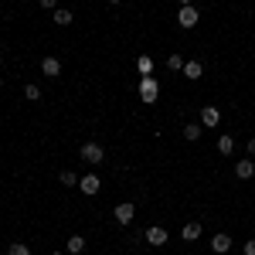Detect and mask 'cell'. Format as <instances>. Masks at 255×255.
Returning <instances> with one entry per match:
<instances>
[{
    "mask_svg": "<svg viewBox=\"0 0 255 255\" xmlns=\"http://www.w3.org/2000/svg\"><path fill=\"white\" fill-rule=\"evenodd\" d=\"M79 157H82V163H102L106 160V150H102V143H96V139H89V143H82V150H79Z\"/></svg>",
    "mask_w": 255,
    "mask_h": 255,
    "instance_id": "cell-1",
    "label": "cell"
},
{
    "mask_svg": "<svg viewBox=\"0 0 255 255\" xmlns=\"http://www.w3.org/2000/svg\"><path fill=\"white\" fill-rule=\"evenodd\" d=\"M160 96V82L157 79H139V99L150 106V102H157Z\"/></svg>",
    "mask_w": 255,
    "mask_h": 255,
    "instance_id": "cell-2",
    "label": "cell"
},
{
    "mask_svg": "<svg viewBox=\"0 0 255 255\" xmlns=\"http://www.w3.org/2000/svg\"><path fill=\"white\" fill-rule=\"evenodd\" d=\"M197 20H201V14H197L194 3H184V7L177 10V24H180V27H194Z\"/></svg>",
    "mask_w": 255,
    "mask_h": 255,
    "instance_id": "cell-3",
    "label": "cell"
},
{
    "mask_svg": "<svg viewBox=\"0 0 255 255\" xmlns=\"http://www.w3.org/2000/svg\"><path fill=\"white\" fill-rule=\"evenodd\" d=\"M218 123H221V109H218V106H204V109H201V126L215 129Z\"/></svg>",
    "mask_w": 255,
    "mask_h": 255,
    "instance_id": "cell-4",
    "label": "cell"
},
{
    "mask_svg": "<svg viewBox=\"0 0 255 255\" xmlns=\"http://www.w3.org/2000/svg\"><path fill=\"white\" fill-rule=\"evenodd\" d=\"M99 187H102V180H99L96 174H85V177L79 180V191H82V194H89V197H96Z\"/></svg>",
    "mask_w": 255,
    "mask_h": 255,
    "instance_id": "cell-5",
    "label": "cell"
},
{
    "mask_svg": "<svg viewBox=\"0 0 255 255\" xmlns=\"http://www.w3.org/2000/svg\"><path fill=\"white\" fill-rule=\"evenodd\" d=\"M133 215H136V204H133V201L116 204V221H119V225H129V221H133Z\"/></svg>",
    "mask_w": 255,
    "mask_h": 255,
    "instance_id": "cell-6",
    "label": "cell"
},
{
    "mask_svg": "<svg viewBox=\"0 0 255 255\" xmlns=\"http://www.w3.org/2000/svg\"><path fill=\"white\" fill-rule=\"evenodd\" d=\"M146 245H167V228H160V225H153V228H146Z\"/></svg>",
    "mask_w": 255,
    "mask_h": 255,
    "instance_id": "cell-7",
    "label": "cell"
},
{
    "mask_svg": "<svg viewBox=\"0 0 255 255\" xmlns=\"http://www.w3.org/2000/svg\"><path fill=\"white\" fill-rule=\"evenodd\" d=\"M228 249H232V235H215L211 238V252H218V255H228Z\"/></svg>",
    "mask_w": 255,
    "mask_h": 255,
    "instance_id": "cell-8",
    "label": "cell"
},
{
    "mask_svg": "<svg viewBox=\"0 0 255 255\" xmlns=\"http://www.w3.org/2000/svg\"><path fill=\"white\" fill-rule=\"evenodd\" d=\"M235 174L242 177V180H249V177H255V160H252V157L238 160V163H235Z\"/></svg>",
    "mask_w": 255,
    "mask_h": 255,
    "instance_id": "cell-9",
    "label": "cell"
},
{
    "mask_svg": "<svg viewBox=\"0 0 255 255\" xmlns=\"http://www.w3.org/2000/svg\"><path fill=\"white\" fill-rule=\"evenodd\" d=\"M41 72H44L48 79H55V75H61V61L55 58V55H48V58L41 61Z\"/></svg>",
    "mask_w": 255,
    "mask_h": 255,
    "instance_id": "cell-10",
    "label": "cell"
},
{
    "mask_svg": "<svg viewBox=\"0 0 255 255\" xmlns=\"http://www.w3.org/2000/svg\"><path fill=\"white\" fill-rule=\"evenodd\" d=\"M180 238H184V242H197V238H201V221H187V225L180 228Z\"/></svg>",
    "mask_w": 255,
    "mask_h": 255,
    "instance_id": "cell-11",
    "label": "cell"
},
{
    "mask_svg": "<svg viewBox=\"0 0 255 255\" xmlns=\"http://www.w3.org/2000/svg\"><path fill=\"white\" fill-rule=\"evenodd\" d=\"M65 252H68V255H82V252H85V238H82V235H72L68 242H65Z\"/></svg>",
    "mask_w": 255,
    "mask_h": 255,
    "instance_id": "cell-12",
    "label": "cell"
},
{
    "mask_svg": "<svg viewBox=\"0 0 255 255\" xmlns=\"http://www.w3.org/2000/svg\"><path fill=\"white\" fill-rule=\"evenodd\" d=\"M136 68H139V75H143V79H153V58H150V55H139Z\"/></svg>",
    "mask_w": 255,
    "mask_h": 255,
    "instance_id": "cell-13",
    "label": "cell"
},
{
    "mask_svg": "<svg viewBox=\"0 0 255 255\" xmlns=\"http://www.w3.org/2000/svg\"><path fill=\"white\" fill-rule=\"evenodd\" d=\"M201 72H204V65H201V61H197V58L184 61V75H187V79H191V82H194V79H201Z\"/></svg>",
    "mask_w": 255,
    "mask_h": 255,
    "instance_id": "cell-14",
    "label": "cell"
},
{
    "mask_svg": "<svg viewBox=\"0 0 255 255\" xmlns=\"http://www.w3.org/2000/svg\"><path fill=\"white\" fill-rule=\"evenodd\" d=\"M184 139H187V143H197V139H201V123H187V126H184Z\"/></svg>",
    "mask_w": 255,
    "mask_h": 255,
    "instance_id": "cell-15",
    "label": "cell"
},
{
    "mask_svg": "<svg viewBox=\"0 0 255 255\" xmlns=\"http://www.w3.org/2000/svg\"><path fill=\"white\" fill-rule=\"evenodd\" d=\"M72 20H75V14H72V10H65V7H58V10H55V24H58V27H68Z\"/></svg>",
    "mask_w": 255,
    "mask_h": 255,
    "instance_id": "cell-16",
    "label": "cell"
},
{
    "mask_svg": "<svg viewBox=\"0 0 255 255\" xmlns=\"http://www.w3.org/2000/svg\"><path fill=\"white\" fill-rule=\"evenodd\" d=\"M58 180L65 184V187H79V180H82V177L75 174V170H61V174H58Z\"/></svg>",
    "mask_w": 255,
    "mask_h": 255,
    "instance_id": "cell-17",
    "label": "cell"
},
{
    "mask_svg": "<svg viewBox=\"0 0 255 255\" xmlns=\"http://www.w3.org/2000/svg\"><path fill=\"white\" fill-rule=\"evenodd\" d=\"M218 150H221L225 157H232V153H235V139L232 136H218Z\"/></svg>",
    "mask_w": 255,
    "mask_h": 255,
    "instance_id": "cell-18",
    "label": "cell"
},
{
    "mask_svg": "<svg viewBox=\"0 0 255 255\" xmlns=\"http://www.w3.org/2000/svg\"><path fill=\"white\" fill-rule=\"evenodd\" d=\"M24 99H31V102H38V99H41V85H38V82H27V85H24Z\"/></svg>",
    "mask_w": 255,
    "mask_h": 255,
    "instance_id": "cell-19",
    "label": "cell"
},
{
    "mask_svg": "<svg viewBox=\"0 0 255 255\" xmlns=\"http://www.w3.org/2000/svg\"><path fill=\"white\" fill-rule=\"evenodd\" d=\"M167 68H170V72H184V58H180V55H170V58H167Z\"/></svg>",
    "mask_w": 255,
    "mask_h": 255,
    "instance_id": "cell-20",
    "label": "cell"
},
{
    "mask_svg": "<svg viewBox=\"0 0 255 255\" xmlns=\"http://www.w3.org/2000/svg\"><path fill=\"white\" fill-rule=\"evenodd\" d=\"M7 255H31V249H27V245H20V242H14V245L7 249Z\"/></svg>",
    "mask_w": 255,
    "mask_h": 255,
    "instance_id": "cell-21",
    "label": "cell"
},
{
    "mask_svg": "<svg viewBox=\"0 0 255 255\" xmlns=\"http://www.w3.org/2000/svg\"><path fill=\"white\" fill-rule=\"evenodd\" d=\"M245 255H255V238H249V242H245Z\"/></svg>",
    "mask_w": 255,
    "mask_h": 255,
    "instance_id": "cell-22",
    "label": "cell"
},
{
    "mask_svg": "<svg viewBox=\"0 0 255 255\" xmlns=\"http://www.w3.org/2000/svg\"><path fill=\"white\" fill-rule=\"evenodd\" d=\"M245 146H249V153H252V157H255V136L249 139V143H245Z\"/></svg>",
    "mask_w": 255,
    "mask_h": 255,
    "instance_id": "cell-23",
    "label": "cell"
},
{
    "mask_svg": "<svg viewBox=\"0 0 255 255\" xmlns=\"http://www.w3.org/2000/svg\"><path fill=\"white\" fill-rule=\"evenodd\" d=\"M51 255H65V252H51Z\"/></svg>",
    "mask_w": 255,
    "mask_h": 255,
    "instance_id": "cell-24",
    "label": "cell"
},
{
    "mask_svg": "<svg viewBox=\"0 0 255 255\" xmlns=\"http://www.w3.org/2000/svg\"><path fill=\"white\" fill-rule=\"evenodd\" d=\"M0 89H3V79H0Z\"/></svg>",
    "mask_w": 255,
    "mask_h": 255,
    "instance_id": "cell-25",
    "label": "cell"
}]
</instances>
